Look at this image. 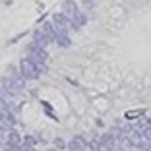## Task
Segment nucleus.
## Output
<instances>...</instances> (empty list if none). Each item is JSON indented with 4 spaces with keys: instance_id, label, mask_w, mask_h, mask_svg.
Returning a JSON list of instances; mask_svg holds the SVG:
<instances>
[{
    "instance_id": "nucleus-19",
    "label": "nucleus",
    "mask_w": 151,
    "mask_h": 151,
    "mask_svg": "<svg viewBox=\"0 0 151 151\" xmlns=\"http://www.w3.org/2000/svg\"><path fill=\"white\" fill-rule=\"evenodd\" d=\"M54 145H56L58 149H62V147H66V143H64V142H62L60 138H56V139H54Z\"/></svg>"
},
{
    "instance_id": "nucleus-24",
    "label": "nucleus",
    "mask_w": 151,
    "mask_h": 151,
    "mask_svg": "<svg viewBox=\"0 0 151 151\" xmlns=\"http://www.w3.org/2000/svg\"><path fill=\"white\" fill-rule=\"evenodd\" d=\"M85 2H93V0H85Z\"/></svg>"
},
{
    "instance_id": "nucleus-17",
    "label": "nucleus",
    "mask_w": 151,
    "mask_h": 151,
    "mask_svg": "<svg viewBox=\"0 0 151 151\" xmlns=\"http://www.w3.org/2000/svg\"><path fill=\"white\" fill-rule=\"evenodd\" d=\"M142 138L145 139V142H149V143H151V128H145V130H143Z\"/></svg>"
},
{
    "instance_id": "nucleus-5",
    "label": "nucleus",
    "mask_w": 151,
    "mask_h": 151,
    "mask_svg": "<svg viewBox=\"0 0 151 151\" xmlns=\"http://www.w3.org/2000/svg\"><path fill=\"white\" fill-rule=\"evenodd\" d=\"M29 60H31L35 66H39V64H47V58H49V52L45 49H29Z\"/></svg>"
},
{
    "instance_id": "nucleus-10",
    "label": "nucleus",
    "mask_w": 151,
    "mask_h": 151,
    "mask_svg": "<svg viewBox=\"0 0 151 151\" xmlns=\"http://www.w3.org/2000/svg\"><path fill=\"white\" fill-rule=\"evenodd\" d=\"M10 72H12V74H10L12 81H14L16 85H18V89H19V91H23V87H25V78H23V76L19 74V72H16L14 68H10Z\"/></svg>"
},
{
    "instance_id": "nucleus-4",
    "label": "nucleus",
    "mask_w": 151,
    "mask_h": 151,
    "mask_svg": "<svg viewBox=\"0 0 151 151\" xmlns=\"http://www.w3.org/2000/svg\"><path fill=\"white\" fill-rule=\"evenodd\" d=\"M68 151H89V143L85 142L83 136H74V138L68 142Z\"/></svg>"
},
{
    "instance_id": "nucleus-15",
    "label": "nucleus",
    "mask_w": 151,
    "mask_h": 151,
    "mask_svg": "<svg viewBox=\"0 0 151 151\" xmlns=\"http://www.w3.org/2000/svg\"><path fill=\"white\" fill-rule=\"evenodd\" d=\"M136 149L138 151H151V143L145 142V139H142L139 143H136Z\"/></svg>"
},
{
    "instance_id": "nucleus-12",
    "label": "nucleus",
    "mask_w": 151,
    "mask_h": 151,
    "mask_svg": "<svg viewBox=\"0 0 151 151\" xmlns=\"http://www.w3.org/2000/svg\"><path fill=\"white\" fill-rule=\"evenodd\" d=\"M56 45L58 47H62V49H68V47H72V41L70 37H68V33H56Z\"/></svg>"
},
{
    "instance_id": "nucleus-21",
    "label": "nucleus",
    "mask_w": 151,
    "mask_h": 151,
    "mask_svg": "<svg viewBox=\"0 0 151 151\" xmlns=\"http://www.w3.org/2000/svg\"><path fill=\"white\" fill-rule=\"evenodd\" d=\"M19 147H14V145H4V151H18Z\"/></svg>"
},
{
    "instance_id": "nucleus-16",
    "label": "nucleus",
    "mask_w": 151,
    "mask_h": 151,
    "mask_svg": "<svg viewBox=\"0 0 151 151\" xmlns=\"http://www.w3.org/2000/svg\"><path fill=\"white\" fill-rule=\"evenodd\" d=\"M23 143H25V145H33V147H35L37 145V138H35V136H31V134H27V136H23Z\"/></svg>"
},
{
    "instance_id": "nucleus-14",
    "label": "nucleus",
    "mask_w": 151,
    "mask_h": 151,
    "mask_svg": "<svg viewBox=\"0 0 151 151\" xmlns=\"http://www.w3.org/2000/svg\"><path fill=\"white\" fill-rule=\"evenodd\" d=\"M85 23H87V16H85L83 12H80L74 19H72V25H74V27H83Z\"/></svg>"
},
{
    "instance_id": "nucleus-18",
    "label": "nucleus",
    "mask_w": 151,
    "mask_h": 151,
    "mask_svg": "<svg viewBox=\"0 0 151 151\" xmlns=\"http://www.w3.org/2000/svg\"><path fill=\"white\" fill-rule=\"evenodd\" d=\"M18 151H35V147H33V145H25V143H22Z\"/></svg>"
},
{
    "instance_id": "nucleus-9",
    "label": "nucleus",
    "mask_w": 151,
    "mask_h": 151,
    "mask_svg": "<svg viewBox=\"0 0 151 151\" xmlns=\"http://www.w3.org/2000/svg\"><path fill=\"white\" fill-rule=\"evenodd\" d=\"M2 83H4V89L10 93V97H14V95H19V93H22V91L18 89V85H16V83L12 81V78H10V76L2 80Z\"/></svg>"
},
{
    "instance_id": "nucleus-1",
    "label": "nucleus",
    "mask_w": 151,
    "mask_h": 151,
    "mask_svg": "<svg viewBox=\"0 0 151 151\" xmlns=\"http://www.w3.org/2000/svg\"><path fill=\"white\" fill-rule=\"evenodd\" d=\"M19 74H22L25 80H37L41 76V72L37 70V66L29 58H22V60H19Z\"/></svg>"
},
{
    "instance_id": "nucleus-3",
    "label": "nucleus",
    "mask_w": 151,
    "mask_h": 151,
    "mask_svg": "<svg viewBox=\"0 0 151 151\" xmlns=\"http://www.w3.org/2000/svg\"><path fill=\"white\" fill-rule=\"evenodd\" d=\"M49 43H52V39H49V37L43 33V29L37 27L35 31H33V43L29 45V49H45Z\"/></svg>"
},
{
    "instance_id": "nucleus-23",
    "label": "nucleus",
    "mask_w": 151,
    "mask_h": 151,
    "mask_svg": "<svg viewBox=\"0 0 151 151\" xmlns=\"http://www.w3.org/2000/svg\"><path fill=\"white\" fill-rule=\"evenodd\" d=\"M45 151H58V149H45Z\"/></svg>"
},
{
    "instance_id": "nucleus-2",
    "label": "nucleus",
    "mask_w": 151,
    "mask_h": 151,
    "mask_svg": "<svg viewBox=\"0 0 151 151\" xmlns=\"http://www.w3.org/2000/svg\"><path fill=\"white\" fill-rule=\"evenodd\" d=\"M52 25L56 29V33H68V29L72 27V22L62 12H58V14H52Z\"/></svg>"
},
{
    "instance_id": "nucleus-6",
    "label": "nucleus",
    "mask_w": 151,
    "mask_h": 151,
    "mask_svg": "<svg viewBox=\"0 0 151 151\" xmlns=\"http://www.w3.org/2000/svg\"><path fill=\"white\" fill-rule=\"evenodd\" d=\"M62 10H64V16H66L68 19H74L78 14H80V8H78V4H76V0H64V4H62Z\"/></svg>"
},
{
    "instance_id": "nucleus-22",
    "label": "nucleus",
    "mask_w": 151,
    "mask_h": 151,
    "mask_svg": "<svg viewBox=\"0 0 151 151\" xmlns=\"http://www.w3.org/2000/svg\"><path fill=\"white\" fill-rule=\"evenodd\" d=\"M145 124H147V128H151V116H149V118H145Z\"/></svg>"
},
{
    "instance_id": "nucleus-7",
    "label": "nucleus",
    "mask_w": 151,
    "mask_h": 151,
    "mask_svg": "<svg viewBox=\"0 0 151 151\" xmlns=\"http://www.w3.org/2000/svg\"><path fill=\"white\" fill-rule=\"evenodd\" d=\"M0 124L8 126V128H14V126L18 124V120H16V114H14L10 109H0Z\"/></svg>"
},
{
    "instance_id": "nucleus-13",
    "label": "nucleus",
    "mask_w": 151,
    "mask_h": 151,
    "mask_svg": "<svg viewBox=\"0 0 151 151\" xmlns=\"http://www.w3.org/2000/svg\"><path fill=\"white\" fill-rule=\"evenodd\" d=\"M143 114H145L143 109H134V111H126L124 112V118L126 120H138V118H142Z\"/></svg>"
},
{
    "instance_id": "nucleus-8",
    "label": "nucleus",
    "mask_w": 151,
    "mask_h": 151,
    "mask_svg": "<svg viewBox=\"0 0 151 151\" xmlns=\"http://www.w3.org/2000/svg\"><path fill=\"white\" fill-rule=\"evenodd\" d=\"M23 143V138L19 136L16 130H10V134H8V138H6V145H14V147H19Z\"/></svg>"
},
{
    "instance_id": "nucleus-11",
    "label": "nucleus",
    "mask_w": 151,
    "mask_h": 151,
    "mask_svg": "<svg viewBox=\"0 0 151 151\" xmlns=\"http://www.w3.org/2000/svg\"><path fill=\"white\" fill-rule=\"evenodd\" d=\"M41 29H43V33L47 37H49V39H56V29H54V25H52V22H45L43 25H41Z\"/></svg>"
},
{
    "instance_id": "nucleus-20",
    "label": "nucleus",
    "mask_w": 151,
    "mask_h": 151,
    "mask_svg": "<svg viewBox=\"0 0 151 151\" xmlns=\"http://www.w3.org/2000/svg\"><path fill=\"white\" fill-rule=\"evenodd\" d=\"M0 109H8V101L0 97Z\"/></svg>"
}]
</instances>
